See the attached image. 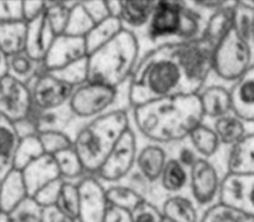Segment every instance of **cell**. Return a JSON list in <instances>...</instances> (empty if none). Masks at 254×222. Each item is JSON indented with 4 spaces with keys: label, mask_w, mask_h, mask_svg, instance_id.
Masks as SVG:
<instances>
[{
    "label": "cell",
    "mask_w": 254,
    "mask_h": 222,
    "mask_svg": "<svg viewBox=\"0 0 254 222\" xmlns=\"http://www.w3.org/2000/svg\"><path fill=\"white\" fill-rule=\"evenodd\" d=\"M131 126L145 142L174 147L188 141L191 132L205 122L197 94H180L135 107Z\"/></svg>",
    "instance_id": "1"
},
{
    "label": "cell",
    "mask_w": 254,
    "mask_h": 222,
    "mask_svg": "<svg viewBox=\"0 0 254 222\" xmlns=\"http://www.w3.org/2000/svg\"><path fill=\"white\" fill-rule=\"evenodd\" d=\"M190 93L180 67L166 46L151 50L141 56L128 89L130 111L149 102Z\"/></svg>",
    "instance_id": "2"
},
{
    "label": "cell",
    "mask_w": 254,
    "mask_h": 222,
    "mask_svg": "<svg viewBox=\"0 0 254 222\" xmlns=\"http://www.w3.org/2000/svg\"><path fill=\"white\" fill-rule=\"evenodd\" d=\"M130 127L128 109H116L79 126L73 136V149L88 175L98 173L112 149Z\"/></svg>",
    "instance_id": "3"
},
{
    "label": "cell",
    "mask_w": 254,
    "mask_h": 222,
    "mask_svg": "<svg viewBox=\"0 0 254 222\" xmlns=\"http://www.w3.org/2000/svg\"><path fill=\"white\" fill-rule=\"evenodd\" d=\"M141 57L136 35L123 30L118 36L88 56V81L121 88L133 77Z\"/></svg>",
    "instance_id": "4"
},
{
    "label": "cell",
    "mask_w": 254,
    "mask_h": 222,
    "mask_svg": "<svg viewBox=\"0 0 254 222\" xmlns=\"http://www.w3.org/2000/svg\"><path fill=\"white\" fill-rule=\"evenodd\" d=\"M129 82L121 88L91 81L77 87L68 103L76 121L82 124L116 109L130 111L128 97Z\"/></svg>",
    "instance_id": "5"
},
{
    "label": "cell",
    "mask_w": 254,
    "mask_h": 222,
    "mask_svg": "<svg viewBox=\"0 0 254 222\" xmlns=\"http://www.w3.org/2000/svg\"><path fill=\"white\" fill-rule=\"evenodd\" d=\"M183 72L191 93L197 94L213 74V49L202 39L165 45Z\"/></svg>",
    "instance_id": "6"
},
{
    "label": "cell",
    "mask_w": 254,
    "mask_h": 222,
    "mask_svg": "<svg viewBox=\"0 0 254 222\" xmlns=\"http://www.w3.org/2000/svg\"><path fill=\"white\" fill-rule=\"evenodd\" d=\"M185 0H158L149 24L143 34L138 37L140 45L143 41L148 52L165 45L179 44L183 29ZM146 52V54H148ZM144 56V55H143Z\"/></svg>",
    "instance_id": "7"
},
{
    "label": "cell",
    "mask_w": 254,
    "mask_h": 222,
    "mask_svg": "<svg viewBox=\"0 0 254 222\" xmlns=\"http://www.w3.org/2000/svg\"><path fill=\"white\" fill-rule=\"evenodd\" d=\"M254 66L253 46L235 30L213 51V74L216 78L233 84Z\"/></svg>",
    "instance_id": "8"
},
{
    "label": "cell",
    "mask_w": 254,
    "mask_h": 222,
    "mask_svg": "<svg viewBox=\"0 0 254 222\" xmlns=\"http://www.w3.org/2000/svg\"><path fill=\"white\" fill-rule=\"evenodd\" d=\"M170 158V147L145 142L139 148L135 169L124 183L135 189L148 201Z\"/></svg>",
    "instance_id": "9"
},
{
    "label": "cell",
    "mask_w": 254,
    "mask_h": 222,
    "mask_svg": "<svg viewBox=\"0 0 254 222\" xmlns=\"http://www.w3.org/2000/svg\"><path fill=\"white\" fill-rule=\"evenodd\" d=\"M138 137L131 126L112 149L98 173L94 175L104 186L122 183L133 173L140 148Z\"/></svg>",
    "instance_id": "10"
},
{
    "label": "cell",
    "mask_w": 254,
    "mask_h": 222,
    "mask_svg": "<svg viewBox=\"0 0 254 222\" xmlns=\"http://www.w3.org/2000/svg\"><path fill=\"white\" fill-rule=\"evenodd\" d=\"M225 171L218 163L200 158L190 169V195L201 211L220 201V191Z\"/></svg>",
    "instance_id": "11"
},
{
    "label": "cell",
    "mask_w": 254,
    "mask_h": 222,
    "mask_svg": "<svg viewBox=\"0 0 254 222\" xmlns=\"http://www.w3.org/2000/svg\"><path fill=\"white\" fill-rule=\"evenodd\" d=\"M35 111H56L68 106L74 88L62 81L54 72L42 70L29 84Z\"/></svg>",
    "instance_id": "12"
},
{
    "label": "cell",
    "mask_w": 254,
    "mask_h": 222,
    "mask_svg": "<svg viewBox=\"0 0 254 222\" xmlns=\"http://www.w3.org/2000/svg\"><path fill=\"white\" fill-rule=\"evenodd\" d=\"M31 92L27 84L6 76L0 79V116L12 124L29 118L32 112Z\"/></svg>",
    "instance_id": "13"
},
{
    "label": "cell",
    "mask_w": 254,
    "mask_h": 222,
    "mask_svg": "<svg viewBox=\"0 0 254 222\" xmlns=\"http://www.w3.org/2000/svg\"><path fill=\"white\" fill-rule=\"evenodd\" d=\"M183 194H190V170L171 156L148 201L160 209L169 196Z\"/></svg>",
    "instance_id": "14"
},
{
    "label": "cell",
    "mask_w": 254,
    "mask_h": 222,
    "mask_svg": "<svg viewBox=\"0 0 254 222\" xmlns=\"http://www.w3.org/2000/svg\"><path fill=\"white\" fill-rule=\"evenodd\" d=\"M81 206L77 222H106L109 205L106 199V186L96 178L87 176L79 183Z\"/></svg>",
    "instance_id": "15"
},
{
    "label": "cell",
    "mask_w": 254,
    "mask_h": 222,
    "mask_svg": "<svg viewBox=\"0 0 254 222\" xmlns=\"http://www.w3.org/2000/svg\"><path fill=\"white\" fill-rule=\"evenodd\" d=\"M88 57L86 40L81 37L61 35L55 39L51 49L47 52L42 66L45 71L57 72L69 65Z\"/></svg>",
    "instance_id": "16"
},
{
    "label": "cell",
    "mask_w": 254,
    "mask_h": 222,
    "mask_svg": "<svg viewBox=\"0 0 254 222\" xmlns=\"http://www.w3.org/2000/svg\"><path fill=\"white\" fill-rule=\"evenodd\" d=\"M158 0H119L117 17L124 30L140 36L146 29Z\"/></svg>",
    "instance_id": "17"
},
{
    "label": "cell",
    "mask_w": 254,
    "mask_h": 222,
    "mask_svg": "<svg viewBox=\"0 0 254 222\" xmlns=\"http://www.w3.org/2000/svg\"><path fill=\"white\" fill-rule=\"evenodd\" d=\"M197 96L206 122H212L233 112L231 88L225 84H206Z\"/></svg>",
    "instance_id": "18"
},
{
    "label": "cell",
    "mask_w": 254,
    "mask_h": 222,
    "mask_svg": "<svg viewBox=\"0 0 254 222\" xmlns=\"http://www.w3.org/2000/svg\"><path fill=\"white\" fill-rule=\"evenodd\" d=\"M21 173L30 198H32L45 185L61 179L56 159L50 154H45L41 158L32 161Z\"/></svg>",
    "instance_id": "19"
},
{
    "label": "cell",
    "mask_w": 254,
    "mask_h": 222,
    "mask_svg": "<svg viewBox=\"0 0 254 222\" xmlns=\"http://www.w3.org/2000/svg\"><path fill=\"white\" fill-rule=\"evenodd\" d=\"M26 24L27 36L25 52L34 60L42 64L57 35L52 30L45 14L39 19L31 22H26Z\"/></svg>",
    "instance_id": "20"
},
{
    "label": "cell",
    "mask_w": 254,
    "mask_h": 222,
    "mask_svg": "<svg viewBox=\"0 0 254 222\" xmlns=\"http://www.w3.org/2000/svg\"><path fill=\"white\" fill-rule=\"evenodd\" d=\"M7 222H77L59 210L56 206H42L32 198H27L12 213Z\"/></svg>",
    "instance_id": "21"
},
{
    "label": "cell",
    "mask_w": 254,
    "mask_h": 222,
    "mask_svg": "<svg viewBox=\"0 0 254 222\" xmlns=\"http://www.w3.org/2000/svg\"><path fill=\"white\" fill-rule=\"evenodd\" d=\"M236 7H237V1H227L225 6L207 17L205 31L201 39L213 49H216V46L235 27Z\"/></svg>",
    "instance_id": "22"
},
{
    "label": "cell",
    "mask_w": 254,
    "mask_h": 222,
    "mask_svg": "<svg viewBox=\"0 0 254 222\" xmlns=\"http://www.w3.org/2000/svg\"><path fill=\"white\" fill-rule=\"evenodd\" d=\"M208 123L215 129L221 144L226 149L237 146L243 139L247 138L250 134L254 133V132L250 131V124L254 123V122H248L241 118L235 112L220 117V118L208 122Z\"/></svg>",
    "instance_id": "23"
},
{
    "label": "cell",
    "mask_w": 254,
    "mask_h": 222,
    "mask_svg": "<svg viewBox=\"0 0 254 222\" xmlns=\"http://www.w3.org/2000/svg\"><path fill=\"white\" fill-rule=\"evenodd\" d=\"M230 88L233 112L246 121L254 122V66Z\"/></svg>",
    "instance_id": "24"
},
{
    "label": "cell",
    "mask_w": 254,
    "mask_h": 222,
    "mask_svg": "<svg viewBox=\"0 0 254 222\" xmlns=\"http://www.w3.org/2000/svg\"><path fill=\"white\" fill-rule=\"evenodd\" d=\"M165 219L174 222H200L202 211L190 194L169 196L160 206Z\"/></svg>",
    "instance_id": "25"
},
{
    "label": "cell",
    "mask_w": 254,
    "mask_h": 222,
    "mask_svg": "<svg viewBox=\"0 0 254 222\" xmlns=\"http://www.w3.org/2000/svg\"><path fill=\"white\" fill-rule=\"evenodd\" d=\"M27 198L30 196L22 173L12 169L4 179L0 188V214L9 215Z\"/></svg>",
    "instance_id": "26"
},
{
    "label": "cell",
    "mask_w": 254,
    "mask_h": 222,
    "mask_svg": "<svg viewBox=\"0 0 254 222\" xmlns=\"http://www.w3.org/2000/svg\"><path fill=\"white\" fill-rule=\"evenodd\" d=\"M226 171L254 175V133L226 150Z\"/></svg>",
    "instance_id": "27"
},
{
    "label": "cell",
    "mask_w": 254,
    "mask_h": 222,
    "mask_svg": "<svg viewBox=\"0 0 254 222\" xmlns=\"http://www.w3.org/2000/svg\"><path fill=\"white\" fill-rule=\"evenodd\" d=\"M188 142L200 158L213 161H216V158L220 155L221 150L226 149L221 144L215 129L206 121L191 132Z\"/></svg>",
    "instance_id": "28"
},
{
    "label": "cell",
    "mask_w": 254,
    "mask_h": 222,
    "mask_svg": "<svg viewBox=\"0 0 254 222\" xmlns=\"http://www.w3.org/2000/svg\"><path fill=\"white\" fill-rule=\"evenodd\" d=\"M20 137L11 122L0 118V181L14 169V155Z\"/></svg>",
    "instance_id": "29"
},
{
    "label": "cell",
    "mask_w": 254,
    "mask_h": 222,
    "mask_svg": "<svg viewBox=\"0 0 254 222\" xmlns=\"http://www.w3.org/2000/svg\"><path fill=\"white\" fill-rule=\"evenodd\" d=\"M106 199L109 206L124 211L127 214L133 213L138 208L139 204L145 200L135 189L131 188L124 181L107 185Z\"/></svg>",
    "instance_id": "30"
},
{
    "label": "cell",
    "mask_w": 254,
    "mask_h": 222,
    "mask_svg": "<svg viewBox=\"0 0 254 222\" xmlns=\"http://www.w3.org/2000/svg\"><path fill=\"white\" fill-rule=\"evenodd\" d=\"M27 24L14 21L0 25V49L6 57L24 52L26 49Z\"/></svg>",
    "instance_id": "31"
},
{
    "label": "cell",
    "mask_w": 254,
    "mask_h": 222,
    "mask_svg": "<svg viewBox=\"0 0 254 222\" xmlns=\"http://www.w3.org/2000/svg\"><path fill=\"white\" fill-rule=\"evenodd\" d=\"M124 30L121 20L116 16L108 17L104 21L98 22L94 25L93 29L89 31V34L86 36V45L88 56L92 52L97 51L98 49L103 47L112 40L116 39L119 34Z\"/></svg>",
    "instance_id": "32"
},
{
    "label": "cell",
    "mask_w": 254,
    "mask_h": 222,
    "mask_svg": "<svg viewBox=\"0 0 254 222\" xmlns=\"http://www.w3.org/2000/svg\"><path fill=\"white\" fill-rule=\"evenodd\" d=\"M42 70L41 62L34 60L25 51L7 57V74L25 84H29Z\"/></svg>",
    "instance_id": "33"
},
{
    "label": "cell",
    "mask_w": 254,
    "mask_h": 222,
    "mask_svg": "<svg viewBox=\"0 0 254 222\" xmlns=\"http://www.w3.org/2000/svg\"><path fill=\"white\" fill-rule=\"evenodd\" d=\"M59 166L61 179L72 183H81L84 178L89 176L84 169L83 163L73 148L54 155Z\"/></svg>",
    "instance_id": "34"
},
{
    "label": "cell",
    "mask_w": 254,
    "mask_h": 222,
    "mask_svg": "<svg viewBox=\"0 0 254 222\" xmlns=\"http://www.w3.org/2000/svg\"><path fill=\"white\" fill-rule=\"evenodd\" d=\"M46 153H45V149L37 134L20 138L19 146H17L14 155V163H12L14 169L22 171L32 161L41 158Z\"/></svg>",
    "instance_id": "35"
},
{
    "label": "cell",
    "mask_w": 254,
    "mask_h": 222,
    "mask_svg": "<svg viewBox=\"0 0 254 222\" xmlns=\"http://www.w3.org/2000/svg\"><path fill=\"white\" fill-rule=\"evenodd\" d=\"M200 222H254V218L241 209L218 201L203 211Z\"/></svg>",
    "instance_id": "36"
},
{
    "label": "cell",
    "mask_w": 254,
    "mask_h": 222,
    "mask_svg": "<svg viewBox=\"0 0 254 222\" xmlns=\"http://www.w3.org/2000/svg\"><path fill=\"white\" fill-rule=\"evenodd\" d=\"M76 4L77 1H62V0L46 1L45 16L57 36H61L66 31L71 10Z\"/></svg>",
    "instance_id": "37"
},
{
    "label": "cell",
    "mask_w": 254,
    "mask_h": 222,
    "mask_svg": "<svg viewBox=\"0 0 254 222\" xmlns=\"http://www.w3.org/2000/svg\"><path fill=\"white\" fill-rule=\"evenodd\" d=\"M79 206H81V191L79 183L64 180L60 191L56 208L72 220H78Z\"/></svg>",
    "instance_id": "38"
},
{
    "label": "cell",
    "mask_w": 254,
    "mask_h": 222,
    "mask_svg": "<svg viewBox=\"0 0 254 222\" xmlns=\"http://www.w3.org/2000/svg\"><path fill=\"white\" fill-rule=\"evenodd\" d=\"M94 21L91 19L88 14H87L86 9L82 5L81 0L77 1V4L72 7L71 15H69L68 24H67L66 31L64 35H68V36L73 37H81V39H86L87 35L89 34L92 29L94 27Z\"/></svg>",
    "instance_id": "39"
},
{
    "label": "cell",
    "mask_w": 254,
    "mask_h": 222,
    "mask_svg": "<svg viewBox=\"0 0 254 222\" xmlns=\"http://www.w3.org/2000/svg\"><path fill=\"white\" fill-rule=\"evenodd\" d=\"M45 153L50 155H56L61 151L68 150L73 148V136L68 132L52 129V131H44L37 133Z\"/></svg>",
    "instance_id": "40"
},
{
    "label": "cell",
    "mask_w": 254,
    "mask_h": 222,
    "mask_svg": "<svg viewBox=\"0 0 254 222\" xmlns=\"http://www.w3.org/2000/svg\"><path fill=\"white\" fill-rule=\"evenodd\" d=\"M68 86L76 89L77 87L88 82V57L69 65L60 71L54 72Z\"/></svg>",
    "instance_id": "41"
},
{
    "label": "cell",
    "mask_w": 254,
    "mask_h": 222,
    "mask_svg": "<svg viewBox=\"0 0 254 222\" xmlns=\"http://www.w3.org/2000/svg\"><path fill=\"white\" fill-rule=\"evenodd\" d=\"M253 24H254V11L246 9L245 6L237 1L236 7V19H235V30L242 39L250 42L253 46ZM254 47V46H253Z\"/></svg>",
    "instance_id": "42"
},
{
    "label": "cell",
    "mask_w": 254,
    "mask_h": 222,
    "mask_svg": "<svg viewBox=\"0 0 254 222\" xmlns=\"http://www.w3.org/2000/svg\"><path fill=\"white\" fill-rule=\"evenodd\" d=\"M129 219L130 222H163L164 216L158 206L144 200L133 213L129 214Z\"/></svg>",
    "instance_id": "43"
},
{
    "label": "cell",
    "mask_w": 254,
    "mask_h": 222,
    "mask_svg": "<svg viewBox=\"0 0 254 222\" xmlns=\"http://www.w3.org/2000/svg\"><path fill=\"white\" fill-rule=\"evenodd\" d=\"M62 183H64V179H57V180L47 184L44 188L40 189L32 196V199L42 206H56L57 200H59L60 191H61Z\"/></svg>",
    "instance_id": "44"
},
{
    "label": "cell",
    "mask_w": 254,
    "mask_h": 222,
    "mask_svg": "<svg viewBox=\"0 0 254 222\" xmlns=\"http://www.w3.org/2000/svg\"><path fill=\"white\" fill-rule=\"evenodd\" d=\"M81 1L94 24H98L113 16L109 7V0H81Z\"/></svg>",
    "instance_id": "45"
},
{
    "label": "cell",
    "mask_w": 254,
    "mask_h": 222,
    "mask_svg": "<svg viewBox=\"0 0 254 222\" xmlns=\"http://www.w3.org/2000/svg\"><path fill=\"white\" fill-rule=\"evenodd\" d=\"M24 21L22 0H0V25Z\"/></svg>",
    "instance_id": "46"
},
{
    "label": "cell",
    "mask_w": 254,
    "mask_h": 222,
    "mask_svg": "<svg viewBox=\"0 0 254 222\" xmlns=\"http://www.w3.org/2000/svg\"><path fill=\"white\" fill-rule=\"evenodd\" d=\"M170 150L171 156H174L179 163L183 164V165L185 166V168H188L189 170H190V169L195 165L196 161L200 159V156H198L197 153L193 150V148L189 144L188 141L176 144V146L174 147H170Z\"/></svg>",
    "instance_id": "47"
},
{
    "label": "cell",
    "mask_w": 254,
    "mask_h": 222,
    "mask_svg": "<svg viewBox=\"0 0 254 222\" xmlns=\"http://www.w3.org/2000/svg\"><path fill=\"white\" fill-rule=\"evenodd\" d=\"M46 11V1L42 0H22V16L25 22L39 19Z\"/></svg>",
    "instance_id": "48"
},
{
    "label": "cell",
    "mask_w": 254,
    "mask_h": 222,
    "mask_svg": "<svg viewBox=\"0 0 254 222\" xmlns=\"http://www.w3.org/2000/svg\"><path fill=\"white\" fill-rule=\"evenodd\" d=\"M226 2H227L226 0H195V1H189V4L196 11L202 14L205 17H208L211 14L225 6Z\"/></svg>",
    "instance_id": "49"
},
{
    "label": "cell",
    "mask_w": 254,
    "mask_h": 222,
    "mask_svg": "<svg viewBox=\"0 0 254 222\" xmlns=\"http://www.w3.org/2000/svg\"><path fill=\"white\" fill-rule=\"evenodd\" d=\"M242 210L254 218V175L247 176V184L243 196Z\"/></svg>",
    "instance_id": "50"
},
{
    "label": "cell",
    "mask_w": 254,
    "mask_h": 222,
    "mask_svg": "<svg viewBox=\"0 0 254 222\" xmlns=\"http://www.w3.org/2000/svg\"><path fill=\"white\" fill-rule=\"evenodd\" d=\"M106 222H130V219H129V214L109 206Z\"/></svg>",
    "instance_id": "51"
},
{
    "label": "cell",
    "mask_w": 254,
    "mask_h": 222,
    "mask_svg": "<svg viewBox=\"0 0 254 222\" xmlns=\"http://www.w3.org/2000/svg\"><path fill=\"white\" fill-rule=\"evenodd\" d=\"M7 74V57L0 49V79Z\"/></svg>",
    "instance_id": "52"
},
{
    "label": "cell",
    "mask_w": 254,
    "mask_h": 222,
    "mask_svg": "<svg viewBox=\"0 0 254 222\" xmlns=\"http://www.w3.org/2000/svg\"><path fill=\"white\" fill-rule=\"evenodd\" d=\"M163 222H174V221H170V220H168V219H165V218H164Z\"/></svg>",
    "instance_id": "53"
},
{
    "label": "cell",
    "mask_w": 254,
    "mask_h": 222,
    "mask_svg": "<svg viewBox=\"0 0 254 222\" xmlns=\"http://www.w3.org/2000/svg\"><path fill=\"white\" fill-rule=\"evenodd\" d=\"M252 41H253V46H254V24H253V40Z\"/></svg>",
    "instance_id": "54"
},
{
    "label": "cell",
    "mask_w": 254,
    "mask_h": 222,
    "mask_svg": "<svg viewBox=\"0 0 254 222\" xmlns=\"http://www.w3.org/2000/svg\"><path fill=\"white\" fill-rule=\"evenodd\" d=\"M0 118H1V116H0Z\"/></svg>",
    "instance_id": "55"
}]
</instances>
